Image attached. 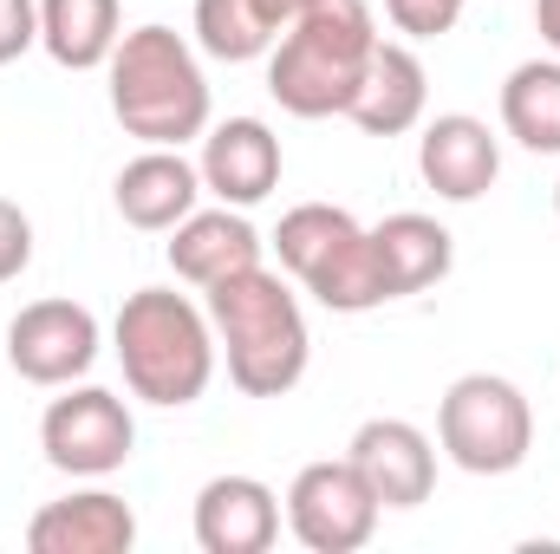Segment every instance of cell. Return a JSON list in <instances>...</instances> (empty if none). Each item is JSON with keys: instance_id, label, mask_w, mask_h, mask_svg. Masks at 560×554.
<instances>
[{"instance_id": "1", "label": "cell", "mask_w": 560, "mask_h": 554, "mask_svg": "<svg viewBox=\"0 0 560 554\" xmlns=\"http://www.w3.org/2000/svg\"><path fill=\"white\" fill-rule=\"evenodd\" d=\"M202 307H209L215 346L229 359V385L242 399H287L306 379L313 333H306V313H300L293 287L268 262L202 287Z\"/></svg>"}, {"instance_id": "2", "label": "cell", "mask_w": 560, "mask_h": 554, "mask_svg": "<svg viewBox=\"0 0 560 554\" xmlns=\"http://www.w3.org/2000/svg\"><path fill=\"white\" fill-rule=\"evenodd\" d=\"M112 353L125 366L131 399L156 405V412L196 405L209 392V379H215V359H222L209 307H196L176 287H138V293H125V307L112 320Z\"/></svg>"}, {"instance_id": "3", "label": "cell", "mask_w": 560, "mask_h": 554, "mask_svg": "<svg viewBox=\"0 0 560 554\" xmlns=\"http://www.w3.org/2000/svg\"><path fill=\"white\" fill-rule=\"evenodd\" d=\"M378 20L365 0H313L268 53V92L287 118H346L372 66Z\"/></svg>"}, {"instance_id": "4", "label": "cell", "mask_w": 560, "mask_h": 554, "mask_svg": "<svg viewBox=\"0 0 560 554\" xmlns=\"http://www.w3.org/2000/svg\"><path fill=\"white\" fill-rule=\"evenodd\" d=\"M105 79H112V118L125 125V138L183 150L189 138L209 131V79L183 33L156 20L131 26L118 53L105 59Z\"/></svg>"}, {"instance_id": "5", "label": "cell", "mask_w": 560, "mask_h": 554, "mask_svg": "<svg viewBox=\"0 0 560 554\" xmlns=\"http://www.w3.org/2000/svg\"><path fill=\"white\" fill-rule=\"evenodd\" d=\"M275 255L326 313H372V307L392 300L385 268H378V249H372V229L352 209L293 203L275 229Z\"/></svg>"}, {"instance_id": "6", "label": "cell", "mask_w": 560, "mask_h": 554, "mask_svg": "<svg viewBox=\"0 0 560 554\" xmlns=\"http://www.w3.org/2000/svg\"><path fill=\"white\" fill-rule=\"evenodd\" d=\"M436 443L463 476H509L535 450V412L515 379L463 372L436 405Z\"/></svg>"}, {"instance_id": "7", "label": "cell", "mask_w": 560, "mask_h": 554, "mask_svg": "<svg viewBox=\"0 0 560 554\" xmlns=\"http://www.w3.org/2000/svg\"><path fill=\"white\" fill-rule=\"evenodd\" d=\"M39 450L59 476H118L138 450V417L118 392L105 385H66V399H52L39 417Z\"/></svg>"}, {"instance_id": "8", "label": "cell", "mask_w": 560, "mask_h": 554, "mask_svg": "<svg viewBox=\"0 0 560 554\" xmlns=\"http://www.w3.org/2000/svg\"><path fill=\"white\" fill-rule=\"evenodd\" d=\"M378 516H385V503L372 496V483L359 476L352 457L306 463L287 489V529L306 554H359L378 535Z\"/></svg>"}, {"instance_id": "9", "label": "cell", "mask_w": 560, "mask_h": 554, "mask_svg": "<svg viewBox=\"0 0 560 554\" xmlns=\"http://www.w3.org/2000/svg\"><path fill=\"white\" fill-rule=\"evenodd\" d=\"M98 346H105V326L79 300H33L7 326V366L26 385H46V392L85 379L98 366Z\"/></svg>"}, {"instance_id": "10", "label": "cell", "mask_w": 560, "mask_h": 554, "mask_svg": "<svg viewBox=\"0 0 560 554\" xmlns=\"http://www.w3.org/2000/svg\"><path fill=\"white\" fill-rule=\"evenodd\" d=\"M346 457L359 463V476L372 483V496L385 509H418L436 489V443L423 437L411 417H365L352 430Z\"/></svg>"}, {"instance_id": "11", "label": "cell", "mask_w": 560, "mask_h": 554, "mask_svg": "<svg viewBox=\"0 0 560 554\" xmlns=\"http://www.w3.org/2000/svg\"><path fill=\"white\" fill-rule=\"evenodd\" d=\"M280 163H287L280 157V138L261 118H222V125H209L202 131V157H196L202 189L215 203H229V209L268 203L280 189Z\"/></svg>"}, {"instance_id": "12", "label": "cell", "mask_w": 560, "mask_h": 554, "mask_svg": "<svg viewBox=\"0 0 560 554\" xmlns=\"http://www.w3.org/2000/svg\"><path fill=\"white\" fill-rule=\"evenodd\" d=\"M418 170L443 203H476L502 176V138L469 112H436V118H423Z\"/></svg>"}, {"instance_id": "13", "label": "cell", "mask_w": 560, "mask_h": 554, "mask_svg": "<svg viewBox=\"0 0 560 554\" xmlns=\"http://www.w3.org/2000/svg\"><path fill=\"white\" fill-rule=\"evenodd\" d=\"M280 542V496L261 476H209L196 489V549L202 554H268Z\"/></svg>"}, {"instance_id": "14", "label": "cell", "mask_w": 560, "mask_h": 554, "mask_svg": "<svg viewBox=\"0 0 560 554\" xmlns=\"http://www.w3.org/2000/svg\"><path fill=\"white\" fill-rule=\"evenodd\" d=\"M202 170L183 157V150H163V143H143L138 157L118 170V183H112V203H118V216L143 229V235H170L189 209H202Z\"/></svg>"}, {"instance_id": "15", "label": "cell", "mask_w": 560, "mask_h": 554, "mask_svg": "<svg viewBox=\"0 0 560 554\" xmlns=\"http://www.w3.org/2000/svg\"><path fill=\"white\" fill-rule=\"evenodd\" d=\"M26 549L33 554H131L138 549V509L112 489H72L59 503H46L26 522Z\"/></svg>"}, {"instance_id": "16", "label": "cell", "mask_w": 560, "mask_h": 554, "mask_svg": "<svg viewBox=\"0 0 560 554\" xmlns=\"http://www.w3.org/2000/svg\"><path fill=\"white\" fill-rule=\"evenodd\" d=\"M423 105H430V72L411 53V39H378L372 66L359 79V99L346 105V118L365 138H405V131L423 125Z\"/></svg>"}, {"instance_id": "17", "label": "cell", "mask_w": 560, "mask_h": 554, "mask_svg": "<svg viewBox=\"0 0 560 554\" xmlns=\"http://www.w3.org/2000/svg\"><path fill=\"white\" fill-rule=\"evenodd\" d=\"M261 229L248 222V209H189L176 229H170V268L189 287H215V280L242 275V268H261Z\"/></svg>"}, {"instance_id": "18", "label": "cell", "mask_w": 560, "mask_h": 554, "mask_svg": "<svg viewBox=\"0 0 560 554\" xmlns=\"http://www.w3.org/2000/svg\"><path fill=\"white\" fill-rule=\"evenodd\" d=\"M372 249H378L392 300H411L423 287L450 280V268H456V235L436 216H423V209H398V216L372 222Z\"/></svg>"}, {"instance_id": "19", "label": "cell", "mask_w": 560, "mask_h": 554, "mask_svg": "<svg viewBox=\"0 0 560 554\" xmlns=\"http://www.w3.org/2000/svg\"><path fill=\"white\" fill-rule=\"evenodd\" d=\"M125 39L118 0H39V46L66 72H98Z\"/></svg>"}, {"instance_id": "20", "label": "cell", "mask_w": 560, "mask_h": 554, "mask_svg": "<svg viewBox=\"0 0 560 554\" xmlns=\"http://www.w3.org/2000/svg\"><path fill=\"white\" fill-rule=\"evenodd\" d=\"M502 131L535 157H560V59H522L502 79Z\"/></svg>"}, {"instance_id": "21", "label": "cell", "mask_w": 560, "mask_h": 554, "mask_svg": "<svg viewBox=\"0 0 560 554\" xmlns=\"http://www.w3.org/2000/svg\"><path fill=\"white\" fill-rule=\"evenodd\" d=\"M280 33H287V20L275 0H196V46L222 66L268 59Z\"/></svg>"}, {"instance_id": "22", "label": "cell", "mask_w": 560, "mask_h": 554, "mask_svg": "<svg viewBox=\"0 0 560 554\" xmlns=\"http://www.w3.org/2000/svg\"><path fill=\"white\" fill-rule=\"evenodd\" d=\"M463 7H469V0H385V20H392L405 39H443V33H456Z\"/></svg>"}, {"instance_id": "23", "label": "cell", "mask_w": 560, "mask_h": 554, "mask_svg": "<svg viewBox=\"0 0 560 554\" xmlns=\"http://www.w3.org/2000/svg\"><path fill=\"white\" fill-rule=\"evenodd\" d=\"M33 268V216L0 196V287Z\"/></svg>"}, {"instance_id": "24", "label": "cell", "mask_w": 560, "mask_h": 554, "mask_svg": "<svg viewBox=\"0 0 560 554\" xmlns=\"http://www.w3.org/2000/svg\"><path fill=\"white\" fill-rule=\"evenodd\" d=\"M39 46V0H0V66Z\"/></svg>"}, {"instance_id": "25", "label": "cell", "mask_w": 560, "mask_h": 554, "mask_svg": "<svg viewBox=\"0 0 560 554\" xmlns=\"http://www.w3.org/2000/svg\"><path fill=\"white\" fill-rule=\"evenodd\" d=\"M535 26H541V39L555 46V59H560V0H535Z\"/></svg>"}, {"instance_id": "26", "label": "cell", "mask_w": 560, "mask_h": 554, "mask_svg": "<svg viewBox=\"0 0 560 554\" xmlns=\"http://www.w3.org/2000/svg\"><path fill=\"white\" fill-rule=\"evenodd\" d=\"M275 7H280V20H300V13H306L313 0H275Z\"/></svg>"}, {"instance_id": "27", "label": "cell", "mask_w": 560, "mask_h": 554, "mask_svg": "<svg viewBox=\"0 0 560 554\" xmlns=\"http://www.w3.org/2000/svg\"><path fill=\"white\" fill-rule=\"evenodd\" d=\"M555 216H560V183H555Z\"/></svg>"}]
</instances>
